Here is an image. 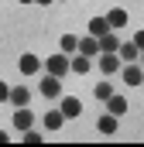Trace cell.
<instances>
[{
  "instance_id": "19",
  "label": "cell",
  "mask_w": 144,
  "mask_h": 147,
  "mask_svg": "<svg viewBox=\"0 0 144 147\" xmlns=\"http://www.w3.org/2000/svg\"><path fill=\"white\" fill-rule=\"evenodd\" d=\"M93 96H96V99H103V103H107L110 96H113V86H110V82H96V89H93Z\"/></svg>"
},
{
  "instance_id": "6",
  "label": "cell",
  "mask_w": 144,
  "mask_h": 147,
  "mask_svg": "<svg viewBox=\"0 0 144 147\" xmlns=\"http://www.w3.org/2000/svg\"><path fill=\"white\" fill-rule=\"evenodd\" d=\"M117 120H120V116H113V113H103V116H100V123H96V130H100L103 137H113V134L120 130V123H117Z\"/></svg>"
},
{
  "instance_id": "15",
  "label": "cell",
  "mask_w": 144,
  "mask_h": 147,
  "mask_svg": "<svg viewBox=\"0 0 144 147\" xmlns=\"http://www.w3.org/2000/svg\"><path fill=\"white\" fill-rule=\"evenodd\" d=\"M107 21H110V28H113V31H117V28H124V24H127V10H124V7H113V10L107 14Z\"/></svg>"
},
{
  "instance_id": "18",
  "label": "cell",
  "mask_w": 144,
  "mask_h": 147,
  "mask_svg": "<svg viewBox=\"0 0 144 147\" xmlns=\"http://www.w3.org/2000/svg\"><path fill=\"white\" fill-rule=\"evenodd\" d=\"M58 45H62L65 55H72V51L79 48V38H75V34H62V38H58Z\"/></svg>"
},
{
  "instance_id": "20",
  "label": "cell",
  "mask_w": 144,
  "mask_h": 147,
  "mask_svg": "<svg viewBox=\"0 0 144 147\" xmlns=\"http://www.w3.org/2000/svg\"><path fill=\"white\" fill-rule=\"evenodd\" d=\"M41 140H45V137H41L38 130H31V127L24 130V144H41Z\"/></svg>"
},
{
  "instance_id": "14",
  "label": "cell",
  "mask_w": 144,
  "mask_h": 147,
  "mask_svg": "<svg viewBox=\"0 0 144 147\" xmlns=\"http://www.w3.org/2000/svg\"><path fill=\"white\" fill-rule=\"evenodd\" d=\"M107 31H113V28H110V21H107V14H103V17H93V21H89V34H93V38L107 34Z\"/></svg>"
},
{
  "instance_id": "22",
  "label": "cell",
  "mask_w": 144,
  "mask_h": 147,
  "mask_svg": "<svg viewBox=\"0 0 144 147\" xmlns=\"http://www.w3.org/2000/svg\"><path fill=\"white\" fill-rule=\"evenodd\" d=\"M134 45H137V48L144 51V31H137V34H134Z\"/></svg>"
},
{
  "instance_id": "8",
  "label": "cell",
  "mask_w": 144,
  "mask_h": 147,
  "mask_svg": "<svg viewBox=\"0 0 144 147\" xmlns=\"http://www.w3.org/2000/svg\"><path fill=\"white\" fill-rule=\"evenodd\" d=\"M14 127H17V130H28V127H35V113L28 110V106H17V113H14Z\"/></svg>"
},
{
  "instance_id": "21",
  "label": "cell",
  "mask_w": 144,
  "mask_h": 147,
  "mask_svg": "<svg viewBox=\"0 0 144 147\" xmlns=\"http://www.w3.org/2000/svg\"><path fill=\"white\" fill-rule=\"evenodd\" d=\"M7 99H10V86H3V82H0V103H7Z\"/></svg>"
},
{
  "instance_id": "1",
  "label": "cell",
  "mask_w": 144,
  "mask_h": 147,
  "mask_svg": "<svg viewBox=\"0 0 144 147\" xmlns=\"http://www.w3.org/2000/svg\"><path fill=\"white\" fill-rule=\"evenodd\" d=\"M45 72H48V75H58V79H62V75H69V72H72V69H69V55H65V51L52 55V58L45 62Z\"/></svg>"
},
{
  "instance_id": "26",
  "label": "cell",
  "mask_w": 144,
  "mask_h": 147,
  "mask_svg": "<svg viewBox=\"0 0 144 147\" xmlns=\"http://www.w3.org/2000/svg\"><path fill=\"white\" fill-rule=\"evenodd\" d=\"M141 65H144V51H141Z\"/></svg>"
},
{
  "instance_id": "13",
  "label": "cell",
  "mask_w": 144,
  "mask_h": 147,
  "mask_svg": "<svg viewBox=\"0 0 144 147\" xmlns=\"http://www.w3.org/2000/svg\"><path fill=\"white\" fill-rule=\"evenodd\" d=\"M10 103H14V106H28V103H31L28 86H14V89H10Z\"/></svg>"
},
{
  "instance_id": "25",
  "label": "cell",
  "mask_w": 144,
  "mask_h": 147,
  "mask_svg": "<svg viewBox=\"0 0 144 147\" xmlns=\"http://www.w3.org/2000/svg\"><path fill=\"white\" fill-rule=\"evenodd\" d=\"M21 3H35V0H21Z\"/></svg>"
},
{
  "instance_id": "24",
  "label": "cell",
  "mask_w": 144,
  "mask_h": 147,
  "mask_svg": "<svg viewBox=\"0 0 144 147\" xmlns=\"http://www.w3.org/2000/svg\"><path fill=\"white\" fill-rule=\"evenodd\" d=\"M35 3H45V7H48V3H55V0H35Z\"/></svg>"
},
{
  "instance_id": "12",
  "label": "cell",
  "mask_w": 144,
  "mask_h": 147,
  "mask_svg": "<svg viewBox=\"0 0 144 147\" xmlns=\"http://www.w3.org/2000/svg\"><path fill=\"white\" fill-rule=\"evenodd\" d=\"M117 55H120V62H137V55H141V48L134 45V41H120V48H117Z\"/></svg>"
},
{
  "instance_id": "4",
  "label": "cell",
  "mask_w": 144,
  "mask_h": 147,
  "mask_svg": "<svg viewBox=\"0 0 144 147\" xmlns=\"http://www.w3.org/2000/svg\"><path fill=\"white\" fill-rule=\"evenodd\" d=\"M58 110H62L65 120H75V116L82 113V103H79L75 96H58Z\"/></svg>"
},
{
  "instance_id": "2",
  "label": "cell",
  "mask_w": 144,
  "mask_h": 147,
  "mask_svg": "<svg viewBox=\"0 0 144 147\" xmlns=\"http://www.w3.org/2000/svg\"><path fill=\"white\" fill-rule=\"evenodd\" d=\"M120 75H124L127 86H144V65H137V62H124Z\"/></svg>"
},
{
  "instance_id": "17",
  "label": "cell",
  "mask_w": 144,
  "mask_h": 147,
  "mask_svg": "<svg viewBox=\"0 0 144 147\" xmlns=\"http://www.w3.org/2000/svg\"><path fill=\"white\" fill-rule=\"evenodd\" d=\"M62 123H65L62 110H48V113H45V127H48V130H58Z\"/></svg>"
},
{
  "instance_id": "9",
  "label": "cell",
  "mask_w": 144,
  "mask_h": 147,
  "mask_svg": "<svg viewBox=\"0 0 144 147\" xmlns=\"http://www.w3.org/2000/svg\"><path fill=\"white\" fill-rule=\"evenodd\" d=\"M69 69H72L75 75H86L89 69H93V62H89V55H82V51H79L75 58H69Z\"/></svg>"
},
{
  "instance_id": "16",
  "label": "cell",
  "mask_w": 144,
  "mask_h": 147,
  "mask_svg": "<svg viewBox=\"0 0 144 147\" xmlns=\"http://www.w3.org/2000/svg\"><path fill=\"white\" fill-rule=\"evenodd\" d=\"M117 48H120V38L113 34V31L100 34V51H117Z\"/></svg>"
},
{
  "instance_id": "11",
  "label": "cell",
  "mask_w": 144,
  "mask_h": 147,
  "mask_svg": "<svg viewBox=\"0 0 144 147\" xmlns=\"http://www.w3.org/2000/svg\"><path fill=\"white\" fill-rule=\"evenodd\" d=\"M107 110L113 113V116H124V113L130 110V103H127L124 96H117V92H113V96H110V99H107Z\"/></svg>"
},
{
  "instance_id": "5",
  "label": "cell",
  "mask_w": 144,
  "mask_h": 147,
  "mask_svg": "<svg viewBox=\"0 0 144 147\" xmlns=\"http://www.w3.org/2000/svg\"><path fill=\"white\" fill-rule=\"evenodd\" d=\"M41 96L58 99V96H62V79H58V75H45V79H41Z\"/></svg>"
},
{
  "instance_id": "3",
  "label": "cell",
  "mask_w": 144,
  "mask_h": 147,
  "mask_svg": "<svg viewBox=\"0 0 144 147\" xmlns=\"http://www.w3.org/2000/svg\"><path fill=\"white\" fill-rule=\"evenodd\" d=\"M96 65H100V72L113 75V72H120V65H124V62H120V55H117V51H100V62H96Z\"/></svg>"
},
{
  "instance_id": "23",
  "label": "cell",
  "mask_w": 144,
  "mask_h": 147,
  "mask_svg": "<svg viewBox=\"0 0 144 147\" xmlns=\"http://www.w3.org/2000/svg\"><path fill=\"white\" fill-rule=\"evenodd\" d=\"M7 140H10V137H7V134H3V130H0V144H7Z\"/></svg>"
},
{
  "instance_id": "10",
  "label": "cell",
  "mask_w": 144,
  "mask_h": 147,
  "mask_svg": "<svg viewBox=\"0 0 144 147\" xmlns=\"http://www.w3.org/2000/svg\"><path fill=\"white\" fill-rule=\"evenodd\" d=\"M17 65H21V72H24V75L41 72V58H38V55H21V62H17Z\"/></svg>"
},
{
  "instance_id": "7",
  "label": "cell",
  "mask_w": 144,
  "mask_h": 147,
  "mask_svg": "<svg viewBox=\"0 0 144 147\" xmlns=\"http://www.w3.org/2000/svg\"><path fill=\"white\" fill-rule=\"evenodd\" d=\"M75 51H82V55H89V58H96V55H100V38H93V34L79 38V48H75Z\"/></svg>"
},
{
  "instance_id": "27",
  "label": "cell",
  "mask_w": 144,
  "mask_h": 147,
  "mask_svg": "<svg viewBox=\"0 0 144 147\" xmlns=\"http://www.w3.org/2000/svg\"><path fill=\"white\" fill-rule=\"evenodd\" d=\"M62 3H65V0H62Z\"/></svg>"
}]
</instances>
